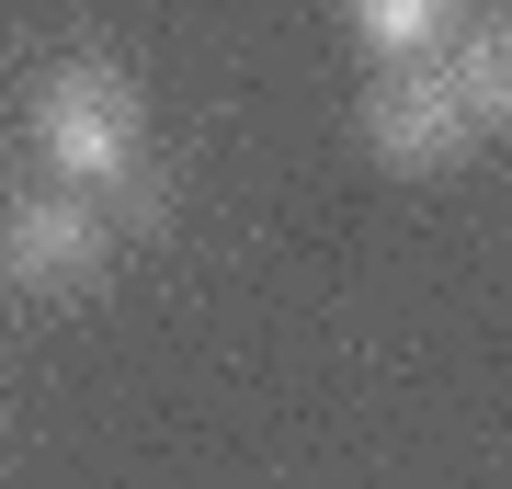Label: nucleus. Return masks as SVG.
<instances>
[{
  "label": "nucleus",
  "mask_w": 512,
  "mask_h": 489,
  "mask_svg": "<svg viewBox=\"0 0 512 489\" xmlns=\"http://www.w3.org/2000/svg\"><path fill=\"white\" fill-rule=\"evenodd\" d=\"M35 160H46V182L103 194V205H126L148 182V103L114 57H57L35 80Z\"/></svg>",
  "instance_id": "1"
},
{
  "label": "nucleus",
  "mask_w": 512,
  "mask_h": 489,
  "mask_svg": "<svg viewBox=\"0 0 512 489\" xmlns=\"http://www.w3.org/2000/svg\"><path fill=\"white\" fill-rule=\"evenodd\" d=\"M0 262H12V285H35V296L103 285V262H114V205H103V194H69V182H35V194L0 205Z\"/></svg>",
  "instance_id": "2"
},
{
  "label": "nucleus",
  "mask_w": 512,
  "mask_h": 489,
  "mask_svg": "<svg viewBox=\"0 0 512 489\" xmlns=\"http://www.w3.org/2000/svg\"><path fill=\"white\" fill-rule=\"evenodd\" d=\"M365 148L387 171H456L478 148V126H467L456 91H444L433 57H387V69L365 80Z\"/></svg>",
  "instance_id": "3"
},
{
  "label": "nucleus",
  "mask_w": 512,
  "mask_h": 489,
  "mask_svg": "<svg viewBox=\"0 0 512 489\" xmlns=\"http://www.w3.org/2000/svg\"><path fill=\"white\" fill-rule=\"evenodd\" d=\"M433 69H444V91L467 103L478 137L512 126V23H501V12H456V35L433 46Z\"/></svg>",
  "instance_id": "4"
},
{
  "label": "nucleus",
  "mask_w": 512,
  "mask_h": 489,
  "mask_svg": "<svg viewBox=\"0 0 512 489\" xmlns=\"http://www.w3.org/2000/svg\"><path fill=\"white\" fill-rule=\"evenodd\" d=\"M456 12L467 0H353V46H365L376 69L387 57H433L444 35H456Z\"/></svg>",
  "instance_id": "5"
}]
</instances>
